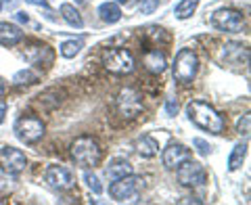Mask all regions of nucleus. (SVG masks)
<instances>
[{
	"label": "nucleus",
	"instance_id": "2f4dec72",
	"mask_svg": "<svg viewBox=\"0 0 251 205\" xmlns=\"http://www.w3.org/2000/svg\"><path fill=\"white\" fill-rule=\"evenodd\" d=\"M4 92H6V84L2 82V77H0V97H2Z\"/></svg>",
	"mask_w": 251,
	"mask_h": 205
},
{
	"label": "nucleus",
	"instance_id": "7ed1b4c3",
	"mask_svg": "<svg viewBox=\"0 0 251 205\" xmlns=\"http://www.w3.org/2000/svg\"><path fill=\"white\" fill-rule=\"evenodd\" d=\"M103 65L109 74L128 76L134 72V54L128 49H109L103 54Z\"/></svg>",
	"mask_w": 251,
	"mask_h": 205
},
{
	"label": "nucleus",
	"instance_id": "aec40b11",
	"mask_svg": "<svg viewBox=\"0 0 251 205\" xmlns=\"http://www.w3.org/2000/svg\"><path fill=\"white\" fill-rule=\"evenodd\" d=\"M245 157H247V143L234 145L232 153L228 155V170L230 172H237L241 165H243V161H245Z\"/></svg>",
	"mask_w": 251,
	"mask_h": 205
},
{
	"label": "nucleus",
	"instance_id": "f8f14e48",
	"mask_svg": "<svg viewBox=\"0 0 251 205\" xmlns=\"http://www.w3.org/2000/svg\"><path fill=\"white\" fill-rule=\"evenodd\" d=\"M191 159V149H186L184 145H178V143H172L163 149V165L168 170H176L180 163Z\"/></svg>",
	"mask_w": 251,
	"mask_h": 205
},
{
	"label": "nucleus",
	"instance_id": "a878e982",
	"mask_svg": "<svg viewBox=\"0 0 251 205\" xmlns=\"http://www.w3.org/2000/svg\"><path fill=\"white\" fill-rule=\"evenodd\" d=\"M157 4H159V0H143L140 2V11H143V15H149L157 9Z\"/></svg>",
	"mask_w": 251,
	"mask_h": 205
},
{
	"label": "nucleus",
	"instance_id": "423d86ee",
	"mask_svg": "<svg viewBox=\"0 0 251 205\" xmlns=\"http://www.w3.org/2000/svg\"><path fill=\"white\" fill-rule=\"evenodd\" d=\"M115 107H117V113L124 120H134L143 113V99L134 88H124L120 94H117V101H115Z\"/></svg>",
	"mask_w": 251,
	"mask_h": 205
},
{
	"label": "nucleus",
	"instance_id": "ddd939ff",
	"mask_svg": "<svg viewBox=\"0 0 251 205\" xmlns=\"http://www.w3.org/2000/svg\"><path fill=\"white\" fill-rule=\"evenodd\" d=\"M23 57H25L31 65H46L49 67L52 63V59H54V54H52V51L49 49V46L31 44V46H27V49L23 51Z\"/></svg>",
	"mask_w": 251,
	"mask_h": 205
},
{
	"label": "nucleus",
	"instance_id": "20e7f679",
	"mask_svg": "<svg viewBox=\"0 0 251 205\" xmlns=\"http://www.w3.org/2000/svg\"><path fill=\"white\" fill-rule=\"evenodd\" d=\"M199 72V59L191 49H182L174 61V80L180 84H191Z\"/></svg>",
	"mask_w": 251,
	"mask_h": 205
},
{
	"label": "nucleus",
	"instance_id": "1a4fd4ad",
	"mask_svg": "<svg viewBox=\"0 0 251 205\" xmlns=\"http://www.w3.org/2000/svg\"><path fill=\"white\" fill-rule=\"evenodd\" d=\"M211 23L220 29V31H230V34H237L245 27V17L243 13L237 9H220L214 13Z\"/></svg>",
	"mask_w": 251,
	"mask_h": 205
},
{
	"label": "nucleus",
	"instance_id": "39448f33",
	"mask_svg": "<svg viewBox=\"0 0 251 205\" xmlns=\"http://www.w3.org/2000/svg\"><path fill=\"white\" fill-rule=\"evenodd\" d=\"M143 186H145L143 178L134 176V174H128V176H122V178L113 180V184L109 186V195H111L115 201H134Z\"/></svg>",
	"mask_w": 251,
	"mask_h": 205
},
{
	"label": "nucleus",
	"instance_id": "a211bd4d",
	"mask_svg": "<svg viewBox=\"0 0 251 205\" xmlns=\"http://www.w3.org/2000/svg\"><path fill=\"white\" fill-rule=\"evenodd\" d=\"M128 174H132V165L128 159H115V161L109 163V168H107L109 180H117V178L128 176Z\"/></svg>",
	"mask_w": 251,
	"mask_h": 205
},
{
	"label": "nucleus",
	"instance_id": "6e6552de",
	"mask_svg": "<svg viewBox=\"0 0 251 205\" xmlns=\"http://www.w3.org/2000/svg\"><path fill=\"white\" fill-rule=\"evenodd\" d=\"M15 136L25 145H36L44 136V124L38 117H21L15 124Z\"/></svg>",
	"mask_w": 251,
	"mask_h": 205
},
{
	"label": "nucleus",
	"instance_id": "2eb2a0df",
	"mask_svg": "<svg viewBox=\"0 0 251 205\" xmlns=\"http://www.w3.org/2000/svg\"><path fill=\"white\" fill-rule=\"evenodd\" d=\"M23 40L21 27L13 26V23H0V46H15Z\"/></svg>",
	"mask_w": 251,
	"mask_h": 205
},
{
	"label": "nucleus",
	"instance_id": "393cba45",
	"mask_svg": "<svg viewBox=\"0 0 251 205\" xmlns=\"http://www.w3.org/2000/svg\"><path fill=\"white\" fill-rule=\"evenodd\" d=\"M249 124H251V117H249V113H245L237 124V132L241 134V136H247L249 134Z\"/></svg>",
	"mask_w": 251,
	"mask_h": 205
},
{
	"label": "nucleus",
	"instance_id": "7c9ffc66",
	"mask_svg": "<svg viewBox=\"0 0 251 205\" xmlns=\"http://www.w3.org/2000/svg\"><path fill=\"white\" fill-rule=\"evenodd\" d=\"M17 21H21V23H23V21H25V23H27V21H29V17H27V13H23V11H21V13H17Z\"/></svg>",
	"mask_w": 251,
	"mask_h": 205
},
{
	"label": "nucleus",
	"instance_id": "f257e3e1",
	"mask_svg": "<svg viewBox=\"0 0 251 205\" xmlns=\"http://www.w3.org/2000/svg\"><path fill=\"white\" fill-rule=\"evenodd\" d=\"M186 113L191 117L195 126H199L201 130L211 132V134H222L224 130V117L220 115L211 105L203 101H191L186 105Z\"/></svg>",
	"mask_w": 251,
	"mask_h": 205
},
{
	"label": "nucleus",
	"instance_id": "f03ea898",
	"mask_svg": "<svg viewBox=\"0 0 251 205\" xmlns=\"http://www.w3.org/2000/svg\"><path fill=\"white\" fill-rule=\"evenodd\" d=\"M72 157L80 168H97L103 159V151H100L99 143L92 136H80L74 140L72 145Z\"/></svg>",
	"mask_w": 251,
	"mask_h": 205
},
{
	"label": "nucleus",
	"instance_id": "b1692460",
	"mask_svg": "<svg viewBox=\"0 0 251 205\" xmlns=\"http://www.w3.org/2000/svg\"><path fill=\"white\" fill-rule=\"evenodd\" d=\"M84 180H86V184H88V188L94 193V195H100L103 193V186H100V182H99V178L94 176V174H90V172H86L84 174Z\"/></svg>",
	"mask_w": 251,
	"mask_h": 205
},
{
	"label": "nucleus",
	"instance_id": "c85d7f7f",
	"mask_svg": "<svg viewBox=\"0 0 251 205\" xmlns=\"http://www.w3.org/2000/svg\"><path fill=\"white\" fill-rule=\"evenodd\" d=\"M4 115H6V102L0 101V122L4 120Z\"/></svg>",
	"mask_w": 251,
	"mask_h": 205
},
{
	"label": "nucleus",
	"instance_id": "c756f323",
	"mask_svg": "<svg viewBox=\"0 0 251 205\" xmlns=\"http://www.w3.org/2000/svg\"><path fill=\"white\" fill-rule=\"evenodd\" d=\"M27 2H31V4H36V6H49V2H46V0H27Z\"/></svg>",
	"mask_w": 251,
	"mask_h": 205
},
{
	"label": "nucleus",
	"instance_id": "9b49d317",
	"mask_svg": "<svg viewBox=\"0 0 251 205\" xmlns=\"http://www.w3.org/2000/svg\"><path fill=\"white\" fill-rule=\"evenodd\" d=\"M44 180L52 188H57V191H69V188L74 186V182H75L74 174L67 168H63V165H50V168H46Z\"/></svg>",
	"mask_w": 251,
	"mask_h": 205
},
{
	"label": "nucleus",
	"instance_id": "9d476101",
	"mask_svg": "<svg viewBox=\"0 0 251 205\" xmlns=\"http://www.w3.org/2000/svg\"><path fill=\"white\" fill-rule=\"evenodd\" d=\"M27 159H25V153L21 149H15V147H2L0 149V170L4 174H19V172L25 170Z\"/></svg>",
	"mask_w": 251,
	"mask_h": 205
},
{
	"label": "nucleus",
	"instance_id": "6ab92c4d",
	"mask_svg": "<svg viewBox=\"0 0 251 205\" xmlns=\"http://www.w3.org/2000/svg\"><path fill=\"white\" fill-rule=\"evenodd\" d=\"M59 11H61V15H63V19H65L69 26L72 27H82L84 26V19H82V15L77 13V9L74 4H69V2H63L61 6H59Z\"/></svg>",
	"mask_w": 251,
	"mask_h": 205
},
{
	"label": "nucleus",
	"instance_id": "cd10ccee",
	"mask_svg": "<svg viewBox=\"0 0 251 205\" xmlns=\"http://www.w3.org/2000/svg\"><path fill=\"white\" fill-rule=\"evenodd\" d=\"M166 111H168V115H176V111H178V102H176L174 99H170V101H168Z\"/></svg>",
	"mask_w": 251,
	"mask_h": 205
},
{
	"label": "nucleus",
	"instance_id": "f3484780",
	"mask_svg": "<svg viewBox=\"0 0 251 205\" xmlns=\"http://www.w3.org/2000/svg\"><path fill=\"white\" fill-rule=\"evenodd\" d=\"M99 15L105 23H117L122 19V9L117 2H103L99 6Z\"/></svg>",
	"mask_w": 251,
	"mask_h": 205
},
{
	"label": "nucleus",
	"instance_id": "0eeeda50",
	"mask_svg": "<svg viewBox=\"0 0 251 205\" xmlns=\"http://www.w3.org/2000/svg\"><path fill=\"white\" fill-rule=\"evenodd\" d=\"M176 178L182 186L195 188V186H201L203 182H205L207 174H205V168H203L201 163L193 161V159H186L176 168Z\"/></svg>",
	"mask_w": 251,
	"mask_h": 205
},
{
	"label": "nucleus",
	"instance_id": "4be33fe9",
	"mask_svg": "<svg viewBox=\"0 0 251 205\" xmlns=\"http://www.w3.org/2000/svg\"><path fill=\"white\" fill-rule=\"evenodd\" d=\"M38 76L34 69H21V72H17L15 74V77H13V82L17 84V86H25V84H34V82H38Z\"/></svg>",
	"mask_w": 251,
	"mask_h": 205
},
{
	"label": "nucleus",
	"instance_id": "bb28decb",
	"mask_svg": "<svg viewBox=\"0 0 251 205\" xmlns=\"http://www.w3.org/2000/svg\"><path fill=\"white\" fill-rule=\"evenodd\" d=\"M193 145L197 147V151L201 153V155H209L211 153V147H209V143H205L203 138H195L193 140Z\"/></svg>",
	"mask_w": 251,
	"mask_h": 205
},
{
	"label": "nucleus",
	"instance_id": "473e14b6",
	"mask_svg": "<svg viewBox=\"0 0 251 205\" xmlns=\"http://www.w3.org/2000/svg\"><path fill=\"white\" fill-rule=\"evenodd\" d=\"M115 2H117V4H124V2H128V0H115Z\"/></svg>",
	"mask_w": 251,
	"mask_h": 205
},
{
	"label": "nucleus",
	"instance_id": "412c9836",
	"mask_svg": "<svg viewBox=\"0 0 251 205\" xmlns=\"http://www.w3.org/2000/svg\"><path fill=\"white\" fill-rule=\"evenodd\" d=\"M197 6H199V0H180V2L176 4V9H174L176 19H188V17H193V13L197 11Z\"/></svg>",
	"mask_w": 251,
	"mask_h": 205
},
{
	"label": "nucleus",
	"instance_id": "5701e85b",
	"mask_svg": "<svg viewBox=\"0 0 251 205\" xmlns=\"http://www.w3.org/2000/svg\"><path fill=\"white\" fill-rule=\"evenodd\" d=\"M80 49H82V42L80 40H67V42H63L61 44V49H59V52L63 54L65 59H74L77 52H80Z\"/></svg>",
	"mask_w": 251,
	"mask_h": 205
},
{
	"label": "nucleus",
	"instance_id": "dca6fc26",
	"mask_svg": "<svg viewBox=\"0 0 251 205\" xmlns=\"http://www.w3.org/2000/svg\"><path fill=\"white\" fill-rule=\"evenodd\" d=\"M136 151H138V155H143V157H155L157 153H159V143H157L153 136L145 134V136H140L136 140Z\"/></svg>",
	"mask_w": 251,
	"mask_h": 205
},
{
	"label": "nucleus",
	"instance_id": "4468645a",
	"mask_svg": "<svg viewBox=\"0 0 251 205\" xmlns=\"http://www.w3.org/2000/svg\"><path fill=\"white\" fill-rule=\"evenodd\" d=\"M145 67H147V72H151V74H163L166 72V67H168V61H166V54H163L159 49H153V51H149L145 54Z\"/></svg>",
	"mask_w": 251,
	"mask_h": 205
}]
</instances>
